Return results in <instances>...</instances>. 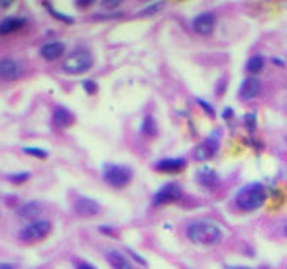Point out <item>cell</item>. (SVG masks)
I'll list each match as a JSON object with an SVG mask.
<instances>
[{"instance_id":"2","label":"cell","mask_w":287,"mask_h":269,"mask_svg":"<svg viewBox=\"0 0 287 269\" xmlns=\"http://www.w3.org/2000/svg\"><path fill=\"white\" fill-rule=\"evenodd\" d=\"M267 201V191L262 183H248L234 195V204L242 212H254L262 208Z\"/></svg>"},{"instance_id":"13","label":"cell","mask_w":287,"mask_h":269,"mask_svg":"<svg viewBox=\"0 0 287 269\" xmlns=\"http://www.w3.org/2000/svg\"><path fill=\"white\" fill-rule=\"evenodd\" d=\"M260 92H262V81L258 77H246L240 83L238 98L240 100H254L256 96H260Z\"/></svg>"},{"instance_id":"34","label":"cell","mask_w":287,"mask_h":269,"mask_svg":"<svg viewBox=\"0 0 287 269\" xmlns=\"http://www.w3.org/2000/svg\"><path fill=\"white\" fill-rule=\"evenodd\" d=\"M102 6L108 8V10H112V8H120V2H102Z\"/></svg>"},{"instance_id":"31","label":"cell","mask_w":287,"mask_h":269,"mask_svg":"<svg viewBox=\"0 0 287 269\" xmlns=\"http://www.w3.org/2000/svg\"><path fill=\"white\" fill-rule=\"evenodd\" d=\"M75 6H77V8H89V6H93V2H91V0H77Z\"/></svg>"},{"instance_id":"12","label":"cell","mask_w":287,"mask_h":269,"mask_svg":"<svg viewBox=\"0 0 287 269\" xmlns=\"http://www.w3.org/2000/svg\"><path fill=\"white\" fill-rule=\"evenodd\" d=\"M73 210L81 218H91V216H96L100 212V204L91 197H77L73 202Z\"/></svg>"},{"instance_id":"35","label":"cell","mask_w":287,"mask_h":269,"mask_svg":"<svg viewBox=\"0 0 287 269\" xmlns=\"http://www.w3.org/2000/svg\"><path fill=\"white\" fill-rule=\"evenodd\" d=\"M273 63H275V65H279V67H285V61H283V59H279V57H273Z\"/></svg>"},{"instance_id":"20","label":"cell","mask_w":287,"mask_h":269,"mask_svg":"<svg viewBox=\"0 0 287 269\" xmlns=\"http://www.w3.org/2000/svg\"><path fill=\"white\" fill-rule=\"evenodd\" d=\"M140 134L146 136V138H156V136H158V120H156L152 114H146L142 118Z\"/></svg>"},{"instance_id":"33","label":"cell","mask_w":287,"mask_h":269,"mask_svg":"<svg viewBox=\"0 0 287 269\" xmlns=\"http://www.w3.org/2000/svg\"><path fill=\"white\" fill-rule=\"evenodd\" d=\"M232 116H234V110H232V108H224V110H222V118H224V120H230Z\"/></svg>"},{"instance_id":"5","label":"cell","mask_w":287,"mask_h":269,"mask_svg":"<svg viewBox=\"0 0 287 269\" xmlns=\"http://www.w3.org/2000/svg\"><path fill=\"white\" fill-rule=\"evenodd\" d=\"M53 230V224L48 218H38V220H32L18 232V238L24 242V244H36V242H42L46 240Z\"/></svg>"},{"instance_id":"18","label":"cell","mask_w":287,"mask_h":269,"mask_svg":"<svg viewBox=\"0 0 287 269\" xmlns=\"http://www.w3.org/2000/svg\"><path fill=\"white\" fill-rule=\"evenodd\" d=\"M44 210V204L40 201H26L20 208H18V216L24 218V220H38L36 216H40Z\"/></svg>"},{"instance_id":"22","label":"cell","mask_w":287,"mask_h":269,"mask_svg":"<svg viewBox=\"0 0 287 269\" xmlns=\"http://www.w3.org/2000/svg\"><path fill=\"white\" fill-rule=\"evenodd\" d=\"M244 126H246V130L248 132H256V128H258V116L254 112H248V114H244Z\"/></svg>"},{"instance_id":"36","label":"cell","mask_w":287,"mask_h":269,"mask_svg":"<svg viewBox=\"0 0 287 269\" xmlns=\"http://www.w3.org/2000/svg\"><path fill=\"white\" fill-rule=\"evenodd\" d=\"M10 6V2H0V8H8Z\"/></svg>"},{"instance_id":"26","label":"cell","mask_w":287,"mask_h":269,"mask_svg":"<svg viewBox=\"0 0 287 269\" xmlns=\"http://www.w3.org/2000/svg\"><path fill=\"white\" fill-rule=\"evenodd\" d=\"M197 104H199V106H201L205 112L209 114L211 118H215V116H216V110L213 108V104H211V102H207V100H203V98H197Z\"/></svg>"},{"instance_id":"23","label":"cell","mask_w":287,"mask_h":269,"mask_svg":"<svg viewBox=\"0 0 287 269\" xmlns=\"http://www.w3.org/2000/svg\"><path fill=\"white\" fill-rule=\"evenodd\" d=\"M6 179L10 181L12 185H24L26 181L30 179V173H28V171H22V173H10V175H6Z\"/></svg>"},{"instance_id":"37","label":"cell","mask_w":287,"mask_h":269,"mask_svg":"<svg viewBox=\"0 0 287 269\" xmlns=\"http://www.w3.org/2000/svg\"><path fill=\"white\" fill-rule=\"evenodd\" d=\"M226 269H248V267H226Z\"/></svg>"},{"instance_id":"19","label":"cell","mask_w":287,"mask_h":269,"mask_svg":"<svg viewBox=\"0 0 287 269\" xmlns=\"http://www.w3.org/2000/svg\"><path fill=\"white\" fill-rule=\"evenodd\" d=\"M265 67V57L263 55H252L248 61H246V73H248V77H256V75H260Z\"/></svg>"},{"instance_id":"17","label":"cell","mask_w":287,"mask_h":269,"mask_svg":"<svg viewBox=\"0 0 287 269\" xmlns=\"http://www.w3.org/2000/svg\"><path fill=\"white\" fill-rule=\"evenodd\" d=\"M104 257H106L108 265L112 269H134L132 261H130L122 251H118V249H106V251H104Z\"/></svg>"},{"instance_id":"9","label":"cell","mask_w":287,"mask_h":269,"mask_svg":"<svg viewBox=\"0 0 287 269\" xmlns=\"http://www.w3.org/2000/svg\"><path fill=\"white\" fill-rule=\"evenodd\" d=\"M185 167H187V159L185 157H164V159L154 163V169L158 173H166V175H177Z\"/></svg>"},{"instance_id":"6","label":"cell","mask_w":287,"mask_h":269,"mask_svg":"<svg viewBox=\"0 0 287 269\" xmlns=\"http://www.w3.org/2000/svg\"><path fill=\"white\" fill-rule=\"evenodd\" d=\"M183 197V189L177 181H169V183H164L152 197V206L154 208H162V206H168V204H173V202L181 201Z\"/></svg>"},{"instance_id":"10","label":"cell","mask_w":287,"mask_h":269,"mask_svg":"<svg viewBox=\"0 0 287 269\" xmlns=\"http://www.w3.org/2000/svg\"><path fill=\"white\" fill-rule=\"evenodd\" d=\"M195 181H197V185L199 187H203V189H207V191H215L216 187L220 185V175H218V171L213 169V167H201V169H197V173H195Z\"/></svg>"},{"instance_id":"7","label":"cell","mask_w":287,"mask_h":269,"mask_svg":"<svg viewBox=\"0 0 287 269\" xmlns=\"http://www.w3.org/2000/svg\"><path fill=\"white\" fill-rule=\"evenodd\" d=\"M218 148H220V132H213L195 148L193 157L197 161H209L218 154Z\"/></svg>"},{"instance_id":"11","label":"cell","mask_w":287,"mask_h":269,"mask_svg":"<svg viewBox=\"0 0 287 269\" xmlns=\"http://www.w3.org/2000/svg\"><path fill=\"white\" fill-rule=\"evenodd\" d=\"M24 73V67L14 57H2L0 59V79L2 81H16Z\"/></svg>"},{"instance_id":"15","label":"cell","mask_w":287,"mask_h":269,"mask_svg":"<svg viewBox=\"0 0 287 269\" xmlns=\"http://www.w3.org/2000/svg\"><path fill=\"white\" fill-rule=\"evenodd\" d=\"M65 51H67V47L61 40H53V42H46L40 47V57L46 61H57L65 55Z\"/></svg>"},{"instance_id":"16","label":"cell","mask_w":287,"mask_h":269,"mask_svg":"<svg viewBox=\"0 0 287 269\" xmlns=\"http://www.w3.org/2000/svg\"><path fill=\"white\" fill-rule=\"evenodd\" d=\"M26 26H28V20L22 18V16H8L4 20H0V36H12V34H18L22 32Z\"/></svg>"},{"instance_id":"30","label":"cell","mask_w":287,"mask_h":269,"mask_svg":"<svg viewBox=\"0 0 287 269\" xmlns=\"http://www.w3.org/2000/svg\"><path fill=\"white\" fill-rule=\"evenodd\" d=\"M75 269H96V267L91 265V263H87V261H77V263H75Z\"/></svg>"},{"instance_id":"24","label":"cell","mask_w":287,"mask_h":269,"mask_svg":"<svg viewBox=\"0 0 287 269\" xmlns=\"http://www.w3.org/2000/svg\"><path fill=\"white\" fill-rule=\"evenodd\" d=\"M26 156L30 157H38V159H48V150H42V148H24L22 150Z\"/></svg>"},{"instance_id":"25","label":"cell","mask_w":287,"mask_h":269,"mask_svg":"<svg viewBox=\"0 0 287 269\" xmlns=\"http://www.w3.org/2000/svg\"><path fill=\"white\" fill-rule=\"evenodd\" d=\"M83 89H85L87 94H96L98 92V85H96V81H93V79H85L83 81Z\"/></svg>"},{"instance_id":"38","label":"cell","mask_w":287,"mask_h":269,"mask_svg":"<svg viewBox=\"0 0 287 269\" xmlns=\"http://www.w3.org/2000/svg\"><path fill=\"white\" fill-rule=\"evenodd\" d=\"M283 232H285V236H287V228H285V230H283Z\"/></svg>"},{"instance_id":"4","label":"cell","mask_w":287,"mask_h":269,"mask_svg":"<svg viewBox=\"0 0 287 269\" xmlns=\"http://www.w3.org/2000/svg\"><path fill=\"white\" fill-rule=\"evenodd\" d=\"M100 177L106 185H110L112 189H124L126 185H130V181L134 177V171L130 165H122V163H106L102 165Z\"/></svg>"},{"instance_id":"32","label":"cell","mask_w":287,"mask_h":269,"mask_svg":"<svg viewBox=\"0 0 287 269\" xmlns=\"http://www.w3.org/2000/svg\"><path fill=\"white\" fill-rule=\"evenodd\" d=\"M0 269H18V265L12 261H0Z\"/></svg>"},{"instance_id":"1","label":"cell","mask_w":287,"mask_h":269,"mask_svg":"<svg viewBox=\"0 0 287 269\" xmlns=\"http://www.w3.org/2000/svg\"><path fill=\"white\" fill-rule=\"evenodd\" d=\"M185 236L195 246L213 247L224 240V230L213 220H191L185 226Z\"/></svg>"},{"instance_id":"14","label":"cell","mask_w":287,"mask_h":269,"mask_svg":"<svg viewBox=\"0 0 287 269\" xmlns=\"http://www.w3.org/2000/svg\"><path fill=\"white\" fill-rule=\"evenodd\" d=\"M51 124L55 128H61V130L71 128L75 124V114L65 104H57V106H53V112H51Z\"/></svg>"},{"instance_id":"28","label":"cell","mask_w":287,"mask_h":269,"mask_svg":"<svg viewBox=\"0 0 287 269\" xmlns=\"http://www.w3.org/2000/svg\"><path fill=\"white\" fill-rule=\"evenodd\" d=\"M160 8H162V2H158V4H152L150 8H146V10H144V14H154V12H158Z\"/></svg>"},{"instance_id":"29","label":"cell","mask_w":287,"mask_h":269,"mask_svg":"<svg viewBox=\"0 0 287 269\" xmlns=\"http://www.w3.org/2000/svg\"><path fill=\"white\" fill-rule=\"evenodd\" d=\"M98 230H100V234H106V236H114V228H110V226H98Z\"/></svg>"},{"instance_id":"21","label":"cell","mask_w":287,"mask_h":269,"mask_svg":"<svg viewBox=\"0 0 287 269\" xmlns=\"http://www.w3.org/2000/svg\"><path fill=\"white\" fill-rule=\"evenodd\" d=\"M44 8L48 10V12L53 16V18H55V20H59V22H63V24H73V22H75V18L67 16V14H63V12H59V10H55L51 2H44Z\"/></svg>"},{"instance_id":"3","label":"cell","mask_w":287,"mask_h":269,"mask_svg":"<svg viewBox=\"0 0 287 269\" xmlns=\"http://www.w3.org/2000/svg\"><path fill=\"white\" fill-rule=\"evenodd\" d=\"M93 65H95V55H93L89 49L81 47V49L71 51V53L63 59L61 71H63L65 75H83V73H89V71L93 69Z\"/></svg>"},{"instance_id":"8","label":"cell","mask_w":287,"mask_h":269,"mask_svg":"<svg viewBox=\"0 0 287 269\" xmlns=\"http://www.w3.org/2000/svg\"><path fill=\"white\" fill-rule=\"evenodd\" d=\"M191 28L199 36H211L216 28V14L215 12H201L193 18Z\"/></svg>"},{"instance_id":"27","label":"cell","mask_w":287,"mask_h":269,"mask_svg":"<svg viewBox=\"0 0 287 269\" xmlns=\"http://www.w3.org/2000/svg\"><path fill=\"white\" fill-rule=\"evenodd\" d=\"M128 253H130V255H132V257H134V259H136L140 265H146V263H148V261H146V259L142 257V255H140V253H136L134 249H128Z\"/></svg>"}]
</instances>
